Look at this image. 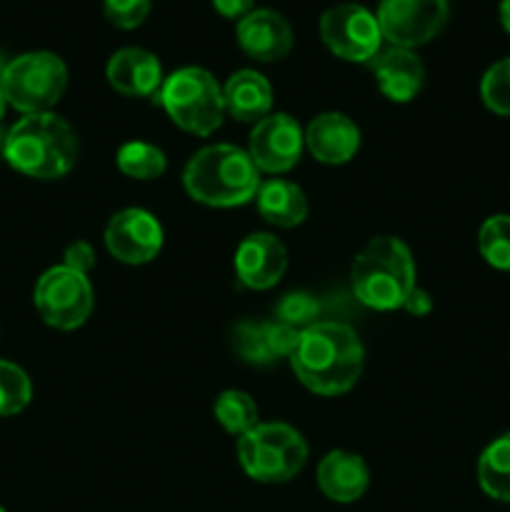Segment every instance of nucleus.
Returning a JSON list of instances; mask_svg holds the SVG:
<instances>
[{
	"instance_id": "nucleus-1",
	"label": "nucleus",
	"mask_w": 510,
	"mask_h": 512,
	"mask_svg": "<svg viewBox=\"0 0 510 512\" xmlns=\"http://www.w3.org/2000/svg\"><path fill=\"white\" fill-rule=\"evenodd\" d=\"M363 365L365 348L358 333L338 320H318L305 328L290 358L300 385L323 398L348 393L363 375Z\"/></svg>"
},
{
	"instance_id": "nucleus-2",
	"label": "nucleus",
	"mask_w": 510,
	"mask_h": 512,
	"mask_svg": "<svg viewBox=\"0 0 510 512\" xmlns=\"http://www.w3.org/2000/svg\"><path fill=\"white\" fill-rule=\"evenodd\" d=\"M78 153L80 143L73 125L53 110L20 118L8 130L3 145L5 160L35 180L65 178L78 163Z\"/></svg>"
},
{
	"instance_id": "nucleus-3",
	"label": "nucleus",
	"mask_w": 510,
	"mask_h": 512,
	"mask_svg": "<svg viewBox=\"0 0 510 512\" xmlns=\"http://www.w3.org/2000/svg\"><path fill=\"white\" fill-rule=\"evenodd\" d=\"M260 170L248 150L230 143L200 148L183 170L188 198L208 208H240L258 195Z\"/></svg>"
},
{
	"instance_id": "nucleus-4",
	"label": "nucleus",
	"mask_w": 510,
	"mask_h": 512,
	"mask_svg": "<svg viewBox=\"0 0 510 512\" xmlns=\"http://www.w3.org/2000/svg\"><path fill=\"white\" fill-rule=\"evenodd\" d=\"M415 258L408 245L395 235L368 240L353 260L350 285L353 295L370 310H403L415 283Z\"/></svg>"
},
{
	"instance_id": "nucleus-5",
	"label": "nucleus",
	"mask_w": 510,
	"mask_h": 512,
	"mask_svg": "<svg viewBox=\"0 0 510 512\" xmlns=\"http://www.w3.org/2000/svg\"><path fill=\"white\" fill-rule=\"evenodd\" d=\"M155 98L163 105L168 118L185 133L208 138L223 125V85L215 80L210 70L198 68V65H185L170 73Z\"/></svg>"
},
{
	"instance_id": "nucleus-6",
	"label": "nucleus",
	"mask_w": 510,
	"mask_h": 512,
	"mask_svg": "<svg viewBox=\"0 0 510 512\" xmlns=\"http://www.w3.org/2000/svg\"><path fill=\"white\" fill-rule=\"evenodd\" d=\"M235 450L243 473L265 485L288 483L308 463V443L288 423H258L238 438Z\"/></svg>"
},
{
	"instance_id": "nucleus-7",
	"label": "nucleus",
	"mask_w": 510,
	"mask_h": 512,
	"mask_svg": "<svg viewBox=\"0 0 510 512\" xmlns=\"http://www.w3.org/2000/svg\"><path fill=\"white\" fill-rule=\"evenodd\" d=\"M5 100L23 115L50 113L68 88V65L48 50H33L10 60L0 70Z\"/></svg>"
},
{
	"instance_id": "nucleus-8",
	"label": "nucleus",
	"mask_w": 510,
	"mask_h": 512,
	"mask_svg": "<svg viewBox=\"0 0 510 512\" xmlns=\"http://www.w3.org/2000/svg\"><path fill=\"white\" fill-rule=\"evenodd\" d=\"M33 300L43 323L55 330H78L88 323L95 308L90 278L68 265L45 270L35 283Z\"/></svg>"
},
{
	"instance_id": "nucleus-9",
	"label": "nucleus",
	"mask_w": 510,
	"mask_h": 512,
	"mask_svg": "<svg viewBox=\"0 0 510 512\" xmlns=\"http://www.w3.org/2000/svg\"><path fill=\"white\" fill-rule=\"evenodd\" d=\"M318 28L325 48L348 63H370L383 50L378 18L365 5H333L320 15Z\"/></svg>"
},
{
	"instance_id": "nucleus-10",
	"label": "nucleus",
	"mask_w": 510,
	"mask_h": 512,
	"mask_svg": "<svg viewBox=\"0 0 510 512\" xmlns=\"http://www.w3.org/2000/svg\"><path fill=\"white\" fill-rule=\"evenodd\" d=\"M383 40L398 48L430 43L450 18L448 0H380L378 13Z\"/></svg>"
},
{
	"instance_id": "nucleus-11",
	"label": "nucleus",
	"mask_w": 510,
	"mask_h": 512,
	"mask_svg": "<svg viewBox=\"0 0 510 512\" xmlns=\"http://www.w3.org/2000/svg\"><path fill=\"white\" fill-rule=\"evenodd\" d=\"M303 150L305 130L288 113H270L250 130L248 155L260 173H290L300 163Z\"/></svg>"
},
{
	"instance_id": "nucleus-12",
	"label": "nucleus",
	"mask_w": 510,
	"mask_h": 512,
	"mask_svg": "<svg viewBox=\"0 0 510 512\" xmlns=\"http://www.w3.org/2000/svg\"><path fill=\"white\" fill-rule=\"evenodd\" d=\"M105 248L118 263L145 265L153 263L165 243L160 220L145 208L118 210L105 225Z\"/></svg>"
},
{
	"instance_id": "nucleus-13",
	"label": "nucleus",
	"mask_w": 510,
	"mask_h": 512,
	"mask_svg": "<svg viewBox=\"0 0 510 512\" xmlns=\"http://www.w3.org/2000/svg\"><path fill=\"white\" fill-rule=\"evenodd\" d=\"M235 275L248 290L275 288L288 270V250L273 233H250L235 250Z\"/></svg>"
},
{
	"instance_id": "nucleus-14",
	"label": "nucleus",
	"mask_w": 510,
	"mask_h": 512,
	"mask_svg": "<svg viewBox=\"0 0 510 512\" xmlns=\"http://www.w3.org/2000/svg\"><path fill=\"white\" fill-rule=\"evenodd\" d=\"M240 50L258 63H275L293 50L295 35L288 20L270 8H255L235 28Z\"/></svg>"
},
{
	"instance_id": "nucleus-15",
	"label": "nucleus",
	"mask_w": 510,
	"mask_h": 512,
	"mask_svg": "<svg viewBox=\"0 0 510 512\" xmlns=\"http://www.w3.org/2000/svg\"><path fill=\"white\" fill-rule=\"evenodd\" d=\"M105 78L110 88L125 98H150V95H158L165 75L158 55L130 45L110 55L105 65Z\"/></svg>"
},
{
	"instance_id": "nucleus-16",
	"label": "nucleus",
	"mask_w": 510,
	"mask_h": 512,
	"mask_svg": "<svg viewBox=\"0 0 510 512\" xmlns=\"http://www.w3.org/2000/svg\"><path fill=\"white\" fill-rule=\"evenodd\" d=\"M305 150L323 165H345L358 155L360 128L338 110L320 113L305 128Z\"/></svg>"
},
{
	"instance_id": "nucleus-17",
	"label": "nucleus",
	"mask_w": 510,
	"mask_h": 512,
	"mask_svg": "<svg viewBox=\"0 0 510 512\" xmlns=\"http://www.w3.org/2000/svg\"><path fill=\"white\" fill-rule=\"evenodd\" d=\"M373 75L378 83L380 93L390 103H410L420 95L425 85V65L418 58V53L410 48H398L390 45L383 48L373 60Z\"/></svg>"
},
{
	"instance_id": "nucleus-18",
	"label": "nucleus",
	"mask_w": 510,
	"mask_h": 512,
	"mask_svg": "<svg viewBox=\"0 0 510 512\" xmlns=\"http://www.w3.org/2000/svg\"><path fill=\"white\" fill-rule=\"evenodd\" d=\"M315 480H318V488L325 498L348 505L365 495L370 485V470L358 453L330 450L318 463Z\"/></svg>"
},
{
	"instance_id": "nucleus-19",
	"label": "nucleus",
	"mask_w": 510,
	"mask_h": 512,
	"mask_svg": "<svg viewBox=\"0 0 510 512\" xmlns=\"http://www.w3.org/2000/svg\"><path fill=\"white\" fill-rule=\"evenodd\" d=\"M225 115L238 123H260L273 113V85L258 70H238L223 85Z\"/></svg>"
},
{
	"instance_id": "nucleus-20",
	"label": "nucleus",
	"mask_w": 510,
	"mask_h": 512,
	"mask_svg": "<svg viewBox=\"0 0 510 512\" xmlns=\"http://www.w3.org/2000/svg\"><path fill=\"white\" fill-rule=\"evenodd\" d=\"M255 205H258L260 218L273 228H298L305 223L310 213L308 198H305L303 188L293 180L285 178H270L260 183L258 195H255Z\"/></svg>"
},
{
	"instance_id": "nucleus-21",
	"label": "nucleus",
	"mask_w": 510,
	"mask_h": 512,
	"mask_svg": "<svg viewBox=\"0 0 510 512\" xmlns=\"http://www.w3.org/2000/svg\"><path fill=\"white\" fill-rule=\"evenodd\" d=\"M478 485L488 498L510 503V433L495 438L478 460Z\"/></svg>"
},
{
	"instance_id": "nucleus-22",
	"label": "nucleus",
	"mask_w": 510,
	"mask_h": 512,
	"mask_svg": "<svg viewBox=\"0 0 510 512\" xmlns=\"http://www.w3.org/2000/svg\"><path fill=\"white\" fill-rule=\"evenodd\" d=\"M213 415L220 428L233 435V438H243L245 433H250L260 423L258 405L245 390H223L215 398Z\"/></svg>"
},
{
	"instance_id": "nucleus-23",
	"label": "nucleus",
	"mask_w": 510,
	"mask_h": 512,
	"mask_svg": "<svg viewBox=\"0 0 510 512\" xmlns=\"http://www.w3.org/2000/svg\"><path fill=\"white\" fill-rule=\"evenodd\" d=\"M115 165L130 180H158L168 168L163 150L145 140H130L115 153Z\"/></svg>"
},
{
	"instance_id": "nucleus-24",
	"label": "nucleus",
	"mask_w": 510,
	"mask_h": 512,
	"mask_svg": "<svg viewBox=\"0 0 510 512\" xmlns=\"http://www.w3.org/2000/svg\"><path fill=\"white\" fill-rule=\"evenodd\" d=\"M478 250L488 265L510 273V215H490L478 230Z\"/></svg>"
},
{
	"instance_id": "nucleus-25",
	"label": "nucleus",
	"mask_w": 510,
	"mask_h": 512,
	"mask_svg": "<svg viewBox=\"0 0 510 512\" xmlns=\"http://www.w3.org/2000/svg\"><path fill=\"white\" fill-rule=\"evenodd\" d=\"M30 398H33V385L28 373L15 363L0 360V418L23 413Z\"/></svg>"
},
{
	"instance_id": "nucleus-26",
	"label": "nucleus",
	"mask_w": 510,
	"mask_h": 512,
	"mask_svg": "<svg viewBox=\"0 0 510 512\" xmlns=\"http://www.w3.org/2000/svg\"><path fill=\"white\" fill-rule=\"evenodd\" d=\"M480 98L495 115L510 118V58L498 60L480 80Z\"/></svg>"
},
{
	"instance_id": "nucleus-27",
	"label": "nucleus",
	"mask_w": 510,
	"mask_h": 512,
	"mask_svg": "<svg viewBox=\"0 0 510 512\" xmlns=\"http://www.w3.org/2000/svg\"><path fill=\"white\" fill-rule=\"evenodd\" d=\"M320 315V303L315 295L305 293V290H293V293H285L283 298L275 305V320L280 323H288L293 328L305 330L310 325L318 323Z\"/></svg>"
},
{
	"instance_id": "nucleus-28",
	"label": "nucleus",
	"mask_w": 510,
	"mask_h": 512,
	"mask_svg": "<svg viewBox=\"0 0 510 512\" xmlns=\"http://www.w3.org/2000/svg\"><path fill=\"white\" fill-rule=\"evenodd\" d=\"M233 345H235V353H238L248 365H258L260 368V365L275 363L273 353H270L268 343H265L263 323L243 320V323L235 325Z\"/></svg>"
},
{
	"instance_id": "nucleus-29",
	"label": "nucleus",
	"mask_w": 510,
	"mask_h": 512,
	"mask_svg": "<svg viewBox=\"0 0 510 512\" xmlns=\"http://www.w3.org/2000/svg\"><path fill=\"white\" fill-rule=\"evenodd\" d=\"M153 0H103V13L113 28L135 30L148 20Z\"/></svg>"
},
{
	"instance_id": "nucleus-30",
	"label": "nucleus",
	"mask_w": 510,
	"mask_h": 512,
	"mask_svg": "<svg viewBox=\"0 0 510 512\" xmlns=\"http://www.w3.org/2000/svg\"><path fill=\"white\" fill-rule=\"evenodd\" d=\"M263 333H265V343H268V350L273 353V358H293V353L298 350L300 343V333L303 330L293 328L288 323H280V320H268L263 323Z\"/></svg>"
},
{
	"instance_id": "nucleus-31",
	"label": "nucleus",
	"mask_w": 510,
	"mask_h": 512,
	"mask_svg": "<svg viewBox=\"0 0 510 512\" xmlns=\"http://www.w3.org/2000/svg\"><path fill=\"white\" fill-rule=\"evenodd\" d=\"M63 265L88 275L90 270L95 268V248L88 243V240H75V243H70L68 248H65Z\"/></svg>"
},
{
	"instance_id": "nucleus-32",
	"label": "nucleus",
	"mask_w": 510,
	"mask_h": 512,
	"mask_svg": "<svg viewBox=\"0 0 510 512\" xmlns=\"http://www.w3.org/2000/svg\"><path fill=\"white\" fill-rule=\"evenodd\" d=\"M215 13L228 20H243L245 15L255 10V0H210Z\"/></svg>"
},
{
	"instance_id": "nucleus-33",
	"label": "nucleus",
	"mask_w": 510,
	"mask_h": 512,
	"mask_svg": "<svg viewBox=\"0 0 510 512\" xmlns=\"http://www.w3.org/2000/svg\"><path fill=\"white\" fill-rule=\"evenodd\" d=\"M403 310L408 315H413V318H425V315L433 313V298L428 295V290L415 288L413 293L408 295V300H405Z\"/></svg>"
},
{
	"instance_id": "nucleus-34",
	"label": "nucleus",
	"mask_w": 510,
	"mask_h": 512,
	"mask_svg": "<svg viewBox=\"0 0 510 512\" xmlns=\"http://www.w3.org/2000/svg\"><path fill=\"white\" fill-rule=\"evenodd\" d=\"M498 18H500V25H503L505 33L510 35V0H500Z\"/></svg>"
},
{
	"instance_id": "nucleus-35",
	"label": "nucleus",
	"mask_w": 510,
	"mask_h": 512,
	"mask_svg": "<svg viewBox=\"0 0 510 512\" xmlns=\"http://www.w3.org/2000/svg\"><path fill=\"white\" fill-rule=\"evenodd\" d=\"M5 108H8V100H5V93H3V88H0V120L5 118Z\"/></svg>"
},
{
	"instance_id": "nucleus-36",
	"label": "nucleus",
	"mask_w": 510,
	"mask_h": 512,
	"mask_svg": "<svg viewBox=\"0 0 510 512\" xmlns=\"http://www.w3.org/2000/svg\"><path fill=\"white\" fill-rule=\"evenodd\" d=\"M0 512H5V510H3V508H0Z\"/></svg>"
}]
</instances>
